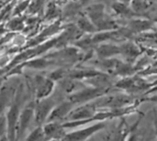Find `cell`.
Segmentation results:
<instances>
[{"mask_svg":"<svg viewBox=\"0 0 157 141\" xmlns=\"http://www.w3.org/2000/svg\"><path fill=\"white\" fill-rule=\"evenodd\" d=\"M97 106L95 104L90 105H85L83 106H80L73 111L68 115V118L70 121H75V120H82V119H87L91 118L95 116Z\"/></svg>","mask_w":157,"mask_h":141,"instance_id":"cell-5","label":"cell"},{"mask_svg":"<svg viewBox=\"0 0 157 141\" xmlns=\"http://www.w3.org/2000/svg\"><path fill=\"white\" fill-rule=\"evenodd\" d=\"M74 105L75 104L73 102L69 101L62 103L60 106L53 108L48 117V122H57L64 119V117H67L71 113Z\"/></svg>","mask_w":157,"mask_h":141,"instance_id":"cell-6","label":"cell"},{"mask_svg":"<svg viewBox=\"0 0 157 141\" xmlns=\"http://www.w3.org/2000/svg\"><path fill=\"white\" fill-rule=\"evenodd\" d=\"M57 12V7L55 6L54 3H51L48 6V9H47V13H46V17L50 18L52 17H54L55 14Z\"/></svg>","mask_w":157,"mask_h":141,"instance_id":"cell-22","label":"cell"},{"mask_svg":"<svg viewBox=\"0 0 157 141\" xmlns=\"http://www.w3.org/2000/svg\"><path fill=\"white\" fill-rule=\"evenodd\" d=\"M113 38H115V32L106 31V32H101V33L96 34L92 38V40H93V43H99V42L113 39Z\"/></svg>","mask_w":157,"mask_h":141,"instance_id":"cell-16","label":"cell"},{"mask_svg":"<svg viewBox=\"0 0 157 141\" xmlns=\"http://www.w3.org/2000/svg\"><path fill=\"white\" fill-rule=\"evenodd\" d=\"M155 21H156V22H157V18H156V19H155Z\"/></svg>","mask_w":157,"mask_h":141,"instance_id":"cell-26","label":"cell"},{"mask_svg":"<svg viewBox=\"0 0 157 141\" xmlns=\"http://www.w3.org/2000/svg\"><path fill=\"white\" fill-rule=\"evenodd\" d=\"M104 93L103 89L100 88H84L79 91H77L75 94L72 95L69 97V101L73 102L74 104L77 103H84L86 101H89L97 96H100Z\"/></svg>","mask_w":157,"mask_h":141,"instance_id":"cell-2","label":"cell"},{"mask_svg":"<svg viewBox=\"0 0 157 141\" xmlns=\"http://www.w3.org/2000/svg\"><path fill=\"white\" fill-rule=\"evenodd\" d=\"M119 53H121V47H117L115 45L105 44L98 49V54L100 58H109Z\"/></svg>","mask_w":157,"mask_h":141,"instance_id":"cell-11","label":"cell"},{"mask_svg":"<svg viewBox=\"0 0 157 141\" xmlns=\"http://www.w3.org/2000/svg\"><path fill=\"white\" fill-rule=\"evenodd\" d=\"M148 100H151V101H155V102H157V96H155V97H152V98H150V99H148Z\"/></svg>","mask_w":157,"mask_h":141,"instance_id":"cell-25","label":"cell"},{"mask_svg":"<svg viewBox=\"0 0 157 141\" xmlns=\"http://www.w3.org/2000/svg\"><path fill=\"white\" fill-rule=\"evenodd\" d=\"M36 81V90H37V98L43 99L49 97V95L52 93L54 88V82L51 78H44L42 76H37L35 78Z\"/></svg>","mask_w":157,"mask_h":141,"instance_id":"cell-3","label":"cell"},{"mask_svg":"<svg viewBox=\"0 0 157 141\" xmlns=\"http://www.w3.org/2000/svg\"><path fill=\"white\" fill-rule=\"evenodd\" d=\"M113 9L120 15H125L128 16L131 13V10L127 7V6L125 5V3L123 2H119V3H115L113 5Z\"/></svg>","mask_w":157,"mask_h":141,"instance_id":"cell-20","label":"cell"},{"mask_svg":"<svg viewBox=\"0 0 157 141\" xmlns=\"http://www.w3.org/2000/svg\"><path fill=\"white\" fill-rule=\"evenodd\" d=\"M121 53H123L127 59H134L140 54V50L137 49V47L134 44L132 43L122 45L121 47Z\"/></svg>","mask_w":157,"mask_h":141,"instance_id":"cell-14","label":"cell"},{"mask_svg":"<svg viewBox=\"0 0 157 141\" xmlns=\"http://www.w3.org/2000/svg\"><path fill=\"white\" fill-rule=\"evenodd\" d=\"M52 62H50L48 60L45 59H36V60H31L28 62L23 63V66H27L29 68H33V69H43L48 67Z\"/></svg>","mask_w":157,"mask_h":141,"instance_id":"cell-15","label":"cell"},{"mask_svg":"<svg viewBox=\"0 0 157 141\" xmlns=\"http://www.w3.org/2000/svg\"><path fill=\"white\" fill-rule=\"evenodd\" d=\"M34 115H35V106L33 103H30L24 108L22 114L19 117V125L17 128L18 137H20L21 135L22 136L24 135Z\"/></svg>","mask_w":157,"mask_h":141,"instance_id":"cell-7","label":"cell"},{"mask_svg":"<svg viewBox=\"0 0 157 141\" xmlns=\"http://www.w3.org/2000/svg\"><path fill=\"white\" fill-rule=\"evenodd\" d=\"M44 139H45L44 128L41 127H39L36 129H34L30 133V135L27 138V139L29 140H42Z\"/></svg>","mask_w":157,"mask_h":141,"instance_id":"cell-17","label":"cell"},{"mask_svg":"<svg viewBox=\"0 0 157 141\" xmlns=\"http://www.w3.org/2000/svg\"><path fill=\"white\" fill-rule=\"evenodd\" d=\"M44 133H45V139H64L65 135L63 134V127L62 125H59L57 122H49L46 126L43 127Z\"/></svg>","mask_w":157,"mask_h":141,"instance_id":"cell-9","label":"cell"},{"mask_svg":"<svg viewBox=\"0 0 157 141\" xmlns=\"http://www.w3.org/2000/svg\"><path fill=\"white\" fill-rule=\"evenodd\" d=\"M11 30H21L23 28V18L22 17H15L6 26Z\"/></svg>","mask_w":157,"mask_h":141,"instance_id":"cell-18","label":"cell"},{"mask_svg":"<svg viewBox=\"0 0 157 141\" xmlns=\"http://www.w3.org/2000/svg\"><path fill=\"white\" fill-rule=\"evenodd\" d=\"M55 102L48 97L40 99V101L35 106V121L38 124H41L49 117L51 112L54 107Z\"/></svg>","mask_w":157,"mask_h":141,"instance_id":"cell-1","label":"cell"},{"mask_svg":"<svg viewBox=\"0 0 157 141\" xmlns=\"http://www.w3.org/2000/svg\"><path fill=\"white\" fill-rule=\"evenodd\" d=\"M132 7L134 11L142 12L148 7L146 0H132Z\"/></svg>","mask_w":157,"mask_h":141,"instance_id":"cell-19","label":"cell"},{"mask_svg":"<svg viewBox=\"0 0 157 141\" xmlns=\"http://www.w3.org/2000/svg\"><path fill=\"white\" fill-rule=\"evenodd\" d=\"M88 17L92 20V22L97 25L105 17L104 15V5L102 4H96L93 6H90L86 9Z\"/></svg>","mask_w":157,"mask_h":141,"instance_id":"cell-10","label":"cell"},{"mask_svg":"<svg viewBox=\"0 0 157 141\" xmlns=\"http://www.w3.org/2000/svg\"><path fill=\"white\" fill-rule=\"evenodd\" d=\"M63 74H64L63 70H61L60 69V70H57V71L52 72L51 75H50V78L52 80H58V79H61L63 76Z\"/></svg>","mask_w":157,"mask_h":141,"instance_id":"cell-23","label":"cell"},{"mask_svg":"<svg viewBox=\"0 0 157 141\" xmlns=\"http://www.w3.org/2000/svg\"><path fill=\"white\" fill-rule=\"evenodd\" d=\"M19 105L18 103H15L9 109L7 115H6V128L8 131L9 139H15V129L17 118L19 117Z\"/></svg>","mask_w":157,"mask_h":141,"instance_id":"cell-8","label":"cell"},{"mask_svg":"<svg viewBox=\"0 0 157 141\" xmlns=\"http://www.w3.org/2000/svg\"><path fill=\"white\" fill-rule=\"evenodd\" d=\"M77 26H78L79 29H81L82 31H85V32H94V31H96V29H98L96 25L92 22V20L89 17H86L85 16L78 18Z\"/></svg>","mask_w":157,"mask_h":141,"instance_id":"cell-12","label":"cell"},{"mask_svg":"<svg viewBox=\"0 0 157 141\" xmlns=\"http://www.w3.org/2000/svg\"><path fill=\"white\" fill-rule=\"evenodd\" d=\"M29 5H30V1H29V0H25V1L21 2V3H20L19 5H17V7L15 8L14 14H15V15H19V14H21L26 8H28V7L29 6Z\"/></svg>","mask_w":157,"mask_h":141,"instance_id":"cell-21","label":"cell"},{"mask_svg":"<svg viewBox=\"0 0 157 141\" xmlns=\"http://www.w3.org/2000/svg\"><path fill=\"white\" fill-rule=\"evenodd\" d=\"M130 28L133 31H144L150 29L152 28V23L147 20L144 19H134L132 20L130 23Z\"/></svg>","mask_w":157,"mask_h":141,"instance_id":"cell-13","label":"cell"},{"mask_svg":"<svg viewBox=\"0 0 157 141\" xmlns=\"http://www.w3.org/2000/svg\"><path fill=\"white\" fill-rule=\"evenodd\" d=\"M104 127H105L104 123H97V124L91 126L90 128H84V129L78 130V131H75V132H72V133H70L68 135H65L63 139H67V140H86L90 136H92L93 134H95L98 130L102 129Z\"/></svg>","mask_w":157,"mask_h":141,"instance_id":"cell-4","label":"cell"},{"mask_svg":"<svg viewBox=\"0 0 157 141\" xmlns=\"http://www.w3.org/2000/svg\"><path fill=\"white\" fill-rule=\"evenodd\" d=\"M89 1L90 0H81V5H86V4H88Z\"/></svg>","mask_w":157,"mask_h":141,"instance_id":"cell-24","label":"cell"}]
</instances>
